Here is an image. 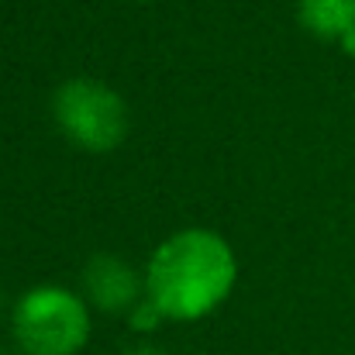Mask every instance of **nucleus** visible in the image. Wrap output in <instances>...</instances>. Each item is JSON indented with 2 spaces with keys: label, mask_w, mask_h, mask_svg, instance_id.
<instances>
[{
  "label": "nucleus",
  "mask_w": 355,
  "mask_h": 355,
  "mask_svg": "<svg viewBox=\"0 0 355 355\" xmlns=\"http://www.w3.org/2000/svg\"><path fill=\"white\" fill-rule=\"evenodd\" d=\"M141 276L145 300H152L169 324H197L232 300L241 266L235 245L221 232L190 225L148 252Z\"/></svg>",
  "instance_id": "f257e3e1"
},
{
  "label": "nucleus",
  "mask_w": 355,
  "mask_h": 355,
  "mask_svg": "<svg viewBox=\"0 0 355 355\" xmlns=\"http://www.w3.org/2000/svg\"><path fill=\"white\" fill-rule=\"evenodd\" d=\"M94 335V307L62 283H38L10 307V338L17 355H80Z\"/></svg>",
  "instance_id": "f03ea898"
},
{
  "label": "nucleus",
  "mask_w": 355,
  "mask_h": 355,
  "mask_svg": "<svg viewBox=\"0 0 355 355\" xmlns=\"http://www.w3.org/2000/svg\"><path fill=\"white\" fill-rule=\"evenodd\" d=\"M52 124L80 152L104 155L128 138V104L118 90L97 76H69L52 94Z\"/></svg>",
  "instance_id": "7ed1b4c3"
},
{
  "label": "nucleus",
  "mask_w": 355,
  "mask_h": 355,
  "mask_svg": "<svg viewBox=\"0 0 355 355\" xmlns=\"http://www.w3.org/2000/svg\"><path fill=\"white\" fill-rule=\"evenodd\" d=\"M80 293L97 314L128 318L145 300V276L114 252H97L80 269Z\"/></svg>",
  "instance_id": "20e7f679"
},
{
  "label": "nucleus",
  "mask_w": 355,
  "mask_h": 355,
  "mask_svg": "<svg viewBox=\"0 0 355 355\" xmlns=\"http://www.w3.org/2000/svg\"><path fill=\"white\" fill-rule=\"evenodd\" d=\"M297 24L311 38L349 52L355 42V0H297Z\"/></svg>",
  "instance_id": "39448f33"
},
{
  "label": "nucleus",
  "mask_w": 355,
  "mask_h": 355,
  "mask_svg": "<svg viewBox=\"0 0 355 355\" xmlns=\"http://www.w3.org/2000/svg\"><path fill=\"white\" fill-rule=\"evenodd\" d=\"M124 321H128V328H131L135 335H141V338H145V335H155L162 324H169V321L159 314V307H155L152 300H141Z\"/></svg>",
  "instance_id": "423d86ee"
},
{
  "label": "nucleus",
  "mask_w": 355,
  "mask_h": 355,
  "mask_svg": "<svg viewBox=\"0 0 355 355\" xmlns=\"http://www.w3.org/2000/svg\"><path fill=\"white\" fill-rule=\"evenodd\" d=\"M124 355H169V352L159 349V345H152V342H141V345H131Z\"/></svg>",
  "instance_id": "0eeeda50"
},
{
  "label": "nucleus",
  "mask_w": 355,
  "mask_h": 355,
  "mask_svg": "<svg viewBox=\"0 0 355 355\" xmlns=\"http://www.w3.org/2000/svg\"><path fill=\"white\" fill-rule=\"evenodd\" d=\"M135 3H155V0H135Z\"/></svg>",
  "instance_id": "6e6552de"
},
{
  "label": "nucleus",
  "mask_w": 355,
  "mask_h": 355,
  "mask_svg": "<svg viewBox=\"0 0 355 355\" xmlns=\"http://www.w3.org/2000/svg\"><path fill=\"white\" fill-rule=\"evenodd\" d=\"M349 55H352V59H355V42H352V49H349Z\"/></svg>",
  "instance_id": "1a4fd4ad"
},
{
  "label": "nucleus",
  "mask_w": 355,
  "mask_h": 355,
  "mask_svg": "<svg viewBox=\"0 0 355 355\" xmlns=\"http://www.w3.org/2000/svg\"><path fill=\"white\" fill-rule=\"evenodd\" d=\"M0 355H10V352H3V349H0Z\"/></svg>",
  "instance_id": "9d476101"
}]
</instances>
